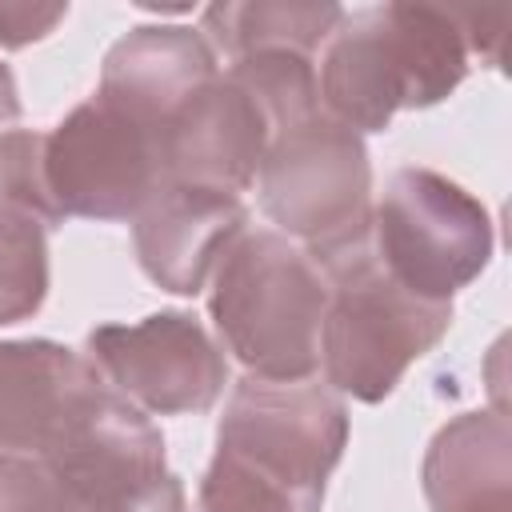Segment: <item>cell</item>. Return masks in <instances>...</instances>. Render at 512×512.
I'll list each match as a JSON object with an SVG mask.
<instances>
[{
	"label": "cell",
	"instance_id": "1",
	"mask_svg": "<svg viewBox=\"0 0 512 512\" xmlns=\"http://www.w3.org/2000/svg\"><path fill=\"white\" fill-rule=\"evenodd\" d=\"M208 312L248 376L308 380L320 368L328 276L296 240L244 228L212 268Z\"/></svg>",
	"mask_w": 512,
	"mask_h": 512
},
{
	"label": "cell",
	"instance_id": "2",
	"mask_svg": "<svg viewBox=\"0 0 512 512\" xmlns=\"http://www.w3.org/2000/svg\"><path fill=\"white\" fill-rule=\"evenodd\" d=\"M328 312L320 328V364L332 392L380 404L404 372L428 356L448 324L452 300L408 292L376 256L372 236L328 256Z\"/></svg>",
	"mask_w": 512,
	"mask_h": 512
},
{
	"label": "cell",
	"instance_id": "3",
	"mask_svg": "<svg viewBox=\"0 0 512 512\" xmlns=\"http://www.w3.org/2000/svg\"><path fill=\"white\" fill-rule=\"evenodd\" d=\"M260 208L280 236L324 264L372 236V164L360 132L328 112L288 124L272 136L256 172Z\"/></svg>",
	"mask_w": 512,
	"mask_h": 512
},
{
	"label": "cell",
	"instance_id": "4",
	"mask_svg": "<svg viewBox=\"0 0 512 512\" xmlns=\"http://www.w3.org/2000/svg\"><path fill=\"white\" fill-rule=\"evenodd\" d=\"M348 448V408L320 380L244 376L216 424V452L228 464L324 500V484Z\"/></svg>",
	"mask_w": 512,
	"mask_h": 512
},
{
	"label": "cell",
	"instance_id": "5",
	"mask_svg": "<svg viewBox=\"0 0 512 512\" xmlns=\"http://www.w3.org/2000/svg\"><path fill=\"white\" fill-rule=\"evenodd\" d=\"M492 216L456 180L432 168H400L372 212L380 264L424 300H452L492 260Z\"/></svg>",
	"mask_w": 512,
	"mask_h": 512
},
{
	"label": "cell",
	"instance_id": "6",
	"mask_svg": "<svg viewBox=\"0 0 512 512\" xmlns=\"http://www.w3.org/2000/svg\"><path fill=\"white\" fill-rule=\"evenodd\" d=\"M44 176L64 220H132L164 184V132L92 92L44 132Z\"/></svg>",
	"mask_w": 512,
	"mask_h": 512
},
{
	"label": "cell",
	"instance_id": "7",
	"mask_svg": "<svg viewBox=\"0 0 512 512\" xmlns=\"http://www.w3.org/2000/svg\"><path fill=\"white\" fill-rule=\"evenodd\" d=\"M88 360L140 412L188 416L208 412L224 384L228 360L192 312H152L136 324H100L88 332Z\"/></svg>",
	"mask_w": 512,
	"mask_h": 512
},
{
	"label": "cell",
	"instance_id": "8",
	"mask_svg": "<svg viewBox=\"0 0 512 512\" xmlns=\"http://www.w3.org/2000/svg\"><path fill=\"white\" fill-rule=\"evenodd\" d=\"M272 120L244 80L216 72L164 128V180L240 196L256 184Z\"/></svg>",
	"mask_w": 512,
	"mask_h": 512
},
{
	"label": "cell",
	"instance_id": "9",
	"mask_svg": "<svg viewBox=\"0 0 512 512\" xmlns=\"http://www.w3.org/2000/svg\"><path fill=\"white\" fill-rule=\"evenodd\" d=\"M244 224L248 208L240 196L164 180L132 216L136 260L164 292L196 296Z\"/></svg>",
	"mask_w": 512,
	"mask_h": 512
},
{
	"label": "cell",
	"instance_id": "10",
	"mask_svg": "<svg viewBox=\"0 0 512 512\" xmlns=\"http://www.w3.org/2000/svg\"><path fill=\"white\" fill-rule=\"evenodd\" d=\"M100 384L84 352L56 340H0V464L44 460Z\"/></svg>",
	"mask_w": 512,
	"mask_h": 512
},
{
	"label": "cell",
	"instance_id": "11",
	"mask_svg": "<svg viewBox=\"0 0 512 512\" xmlns=\"http://www.w3.org/2000/svg\"><path fill=\"white\" fill-rule=\"evenodd\" d=\"M320 108L352 132H384L408 108V64L388 20V4L344 12L320 60Z\"/></svg>",
	"mask_w": 512,
	"mask_h": 512
},
{
	"label": "cell",
	"instance_id": "12",
	"mask_svg": "<svg viewBox=\"0 0 512 512\" xmlns=\"http://www.w3.org/2000/svg\"><path fill=\"white\" fill-rule=\"evenodd\" d=\"M216 76V52L188 24H140L124 32L100 68V96L128 116L168 128L184 100H192Z\"/></svg>",
	"mask_w": 512,
	"mask_h": 512
},
{
	"label": "cell",
	"instance_id": "13",
	"mask_svg": "<svg viewBox=\"0 0 512 512\" xmlns=\"http://www.w3.org/2000/svg\"><path fill=\"white\" fill-rule=\"evenodd\" d=\"M432 512H512V432L500 412H460L424 452Z\"/></svg>",
	"mask_w": 512,
	"mask_h": 512
},
{
	"label": "cell",
	"instance_id": "14",
	"mask_svg": "<svg viewBox=\"0 0 512 512\" xmlns=\"http://www.w3.org/2000/svg\"><path fill=\"white\" fill-rule=\"evenodd\" d=\"M344 8L340 4H316V0H240V4H208L200 20V36L212 44V52H224L228 60L252 56V52H296L316 56L332 32L340 28Z\"/></svg>",
	"mask_w": 512,
	"mask_h": 512
},
{
	"label": "cell",
	"instance_id": "15",
	"mask_svg": "<svg viewBox=\"0 0 512 512\" xmlns=\"http://www.w3.org/2000/svg\"><path fill=\"white\" fill-rule=\"evenodd\" d=\"M48 296V228L0 204V328L40 312Z\"/></svg>",
	"mask_w": 512,
	"mask_h": 512
},
{
	"label": "cell",
	"instance_id": "16",
	"mask_svg": "<svg viewBox=\"0 0 512 512\" xmlns=\"http://www.w3.org/2000/svg\"><path fill=\"white\" fill-rule=\"evenodd\" d=\"M0 204L28 212L44 228L64 224V212L56 208L44 176V132L32 128L0 132Z\"/></svg>",
	"mask_w": 512,
	"mask_h": 512
},
{
	"label": "cell",
	"instance_id": "17",
	"mask_svg": "<svg viewBox=\"0 0 512 512\" xmlns=\"http://www.w3.org/2000/svg\"><path fill=\"white\" fill-rule=\"evenodd\" d=\"M320 496H304L280 484H268L224 456H212L200 480V512H320Z\"/></svg>",
	"mask_w": 512,
	"mask_h": 512
},
{
	"label": "cell",
	"instance_id": "18",
	"mask_svg": "<svg viewBox=\"0 0 512 512\" xmlns=\"http://www.w3.org/2000/svg\"><path fill=\"white\" fill-rule=\"evenodd\" d=\"M0 512H84V508L44 460H4Z\"/></svg>",
	"mask_w": 512,
	"mask_h": 512
},
{
	"label": "cell",
	"instance_id": "19",
	"mask_svg": "<svg viewBox=\"0 0 512 512\" xmlns=\"http://www.w3.org/2000/svg\"><path fill=\"white\" fill-rule=\"evenodd\" d=\"M68 4H0V48H28L56 32Z\"/></svg>",
	"mask_w": 512,
	"mask_h": 512
},
{
	"label": "cell",
	"instance_id": "20",
	"mask_svg": "<svg viewBox=\"0 0 512 512\" xmlns=\"http://www.w3.org/2000/svg\"><path fill=\"white\" fill-rule=\"evenodd\" d=\"M104 512H188L184 500V484L176 472H164L140 488H132L128 496H120L116 504H108Z\"/></svg>",
	"mask_w": 512,
	"mask_h": 512
},
{
	"label": "cell",
	"instance_id": "21",
	"mask_svg": "<svg viewBox=\"0 0 512 512\" xmlns=\"http://www.w3.org/2000/svg\"><path fill=\"white\" fill-rule=\"evenodd\" d=\"M460 28H464V44L468 52H476L488 64H500V40H504V12H456Z\"/></svg>",
	"mask_w": 512,
	"mask_h": 512
},
{
	"label": "cell",
	"instance_id": "22",
	"mask_svg": "<svg viewBox=\"0 0 512 512\" xmlns=\"http://www.w3.org/2000/svg\"><path fill=\"white\" fill-rule=\"evenodd\" d=\"M20 120V92L12 80V68L0 64V132H8V124Z\"/></svg>",
	"mask_w": 512,
	"mask_h": 512
}]
</instances>
